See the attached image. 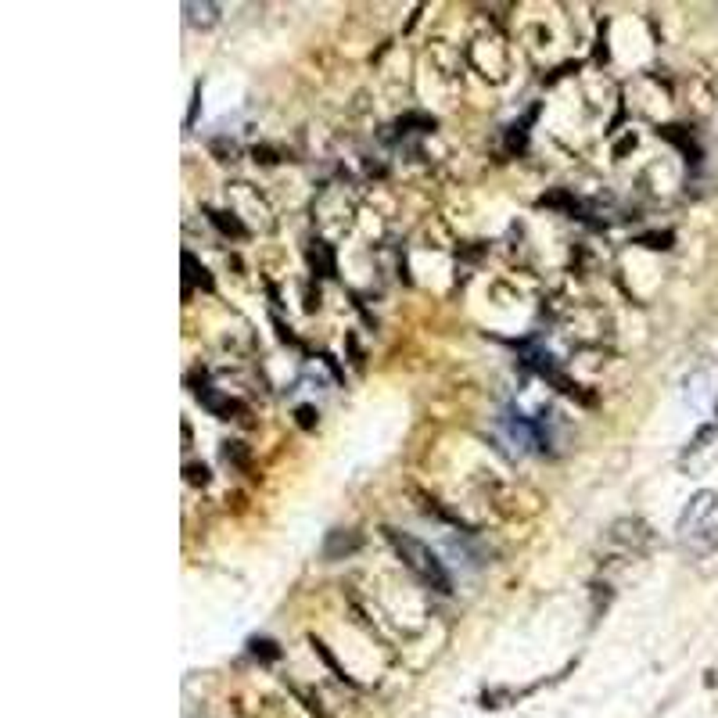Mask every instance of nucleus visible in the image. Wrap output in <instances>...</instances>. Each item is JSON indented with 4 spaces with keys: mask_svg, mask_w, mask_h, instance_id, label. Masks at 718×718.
I'll return each mask as SVG.
<instances>
[{
    "mask_svg": "<svg viewBox=\"0 0 718 718\" xmlns=\"http://www.w3.org/2000/svg\"><path fill=\"white\" fill-rule=\"evenodd\" d=\"M298 417H302V427H313V410H309V406H302Z\"/></svg>",
    "mask_w": 718,
    "mask_h": 718,
    "instance_id": "1a4fd4ad",
    "label": "nucleus"
},
{
    "mask_svg": "<svg viewBox=\"0 0 718 718\" xmlns=\"http://www.w3.org/2000/svg\"><path fill=\"white\" fill-rule=\"evenodd\" d=\"M704 532H707V535H704L700 542H693V549H697V554H711V549L718 546V528H704Z\"/></svg>",
    "mask_w": 718,
    "mask_h": 718,
    "instance_id": "423d86ee",
    "label": "nucleus"
},
{
    "mask_svg": "<svg viewBox=\"0 0 718 718\" xmlns=\"http://www.w3.org/2000/svg\"><path fill=\"white\" fill-rule=\"evenodd\" d=\"M187 22L191 26H215L219 22V8L215 4H184Z\"/></svg>",
    "mask_w": 718,
    "mask_h": 718,
    "instance_id": "20e7f679",
    "label": "nucleus"
},
{
    "mask_svg": "<svg viewBox=\"0 0 718 718\" xmlns=\"http://www.w3.org/2000/svg\"><path fill=\"white\" fill-rule=\"evenodd\" d=\"M208 219H212V223H215L219 230H223V234H234V237H245V234H248V230L237 223V219H234V215H227V212H208Z\"/></svg>",
    "mask_w": 718,
    "mask_h": 718,
    "instance_id": "39448f33",
    "label": "nucleus"
},
{
    "mask_svg": "<svg viewBox=\"0 0 718 718\" xmlns=\"http://www.w3.org/2000/svg\"><path fill=\"white\" fill-rule=\"evenodd\" d=\"M714 503H718L714 492H697L693 500H690V507L683 510V517H679V532H683V535H693V528L714 510Z\"/></svg>",
    "mask_w": 718,
    "mask_h": 718,
    "instance_id": "f03ea898",
    "label": "nucleus"
},
{
    "mask_svg": "<svg viewBox=\"0 0 718 718\" xmlns=\"http://www.w3.org/2000/svg\"><path fill=\"white\" fill-rule=\"evenodd\" d=\"M187 478H191L194 485H205V481H208V471L198 467V464H187Z\"/></svg>",
    "mask_w": 718,
    "mask_h": 718,
    "instance_id": "0eeeda50",
    "label": "nucleus"
},
{
    "mask_svg": "<svg viewBox=\"0 0 718 718\" xmlns=\"http://www.w3.org/2000/svg\"><path fill=\"white\" fill-rule=\"evenodd\" d=\"M384 535H388V542H392V549L403 557V564L420 578V582H427L431 589H438V593H449L453 589V582H449V575H446V568H442V561L431 554V549L420 542V539H413V535H403V532H396V528H384Z\"/></svg>",
    "mask_w": 718,
    "mask_h": 718,
    "instance_id": "f257e3e1",
    "label": "nucleus"
},
{
    "mask_svg": "<svg viewBox=\"0 0 718 718\" xmlns=\"http://www.w3.org/2000/svg\"><path fill=\"white\" fill-rule=\"evenodd\" d=\"M352 549H359V539L352 532H330L327 542H323V557L327 561H338L342 554H352Z\"/></svg>",
    "mask_w": 718,
    "mask_h": 718,
    "instance_id": "7ed1b4c3",
    "label": "nucleus"
},
{
    "mask_svg": "<svg viewBox=\"0 0 718 718\" xmlns=\"http://www.w3.org/2000/svg\"><path fill=\"white\" fill-rule=\"evenodd\" d=\"M252 650H255V654H266V657H277V650H273L269 639H252Z\"/></svg>",
    "mask_w": 718,
    "mask_h": 718,
    "instance_id": "6e6552de",
    "label": "nucleus"
}]
</instances>
